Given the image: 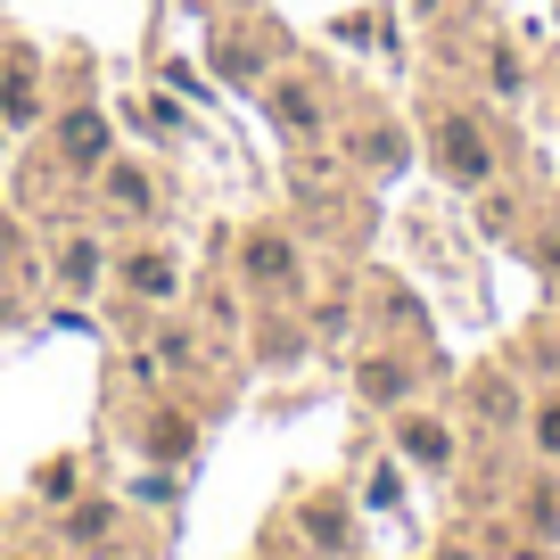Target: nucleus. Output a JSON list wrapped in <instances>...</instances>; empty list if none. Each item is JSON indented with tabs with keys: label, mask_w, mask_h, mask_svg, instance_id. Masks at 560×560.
Here are the masks:
<instances>
[{
	"label": "nucleus",
	"mask_w": 560,
	"mask_h": 560,
	"mask_svg": "<svg viewBox=\"0 0 560 560\" xmlns=\"http://www.w3.org/2000/svg\"><path fill=\"white\" fill-rule=\"evenodd\" d=\"M67 149H74V158H100V149H107V124L100 116H74L67 124Z\"/></svg>",
	"instance_id": "nucleus-4"
},
{
	"label": "nucleus",
	"mask_w": 560,
	"mask_h": 560,
	"mask_svg": "<svg viewBox=\"0 0 560 560\" xmlns=\"http://www.w3.org/2000/svg\"><path fill=\"white\" fill-rule=\"evenodd\" d=\"M0 116H34V67H25V58L0 74Z\"/></svg>",
	"instance_id": "nucleus-2"
},
{
	"label": "nucleus",
	"mask_w": 560,
	"mask_h": 560,
	"mask_svg": "<svg viewBox=\"0 0 560 560\" xmlns=\"http://www.w3.org/2000/svg\"><path fill=\"white\" fill-rule=\"evenodd\" d=\"M182 445H190V420H174V412H165V429H158V454H182Z\"/></svg>",
	"instance_id": "nucleus-6"
},
{
	"label": "nucleus",
	"mask_w": 560,
	"mask_h": 560,
	"mask_svg": "<svg viewBox=\"0 0 560 560\" xmlns=\"http://www.w3.org/2000/svg\"><path fill=\"white\" fill-rule=\"evenodd\" d=\"M247 272L256 280H289V247L280 240H247Z\"/></svg>",
	"instance_id": "nucleus-3"
},
{
	"label": "nucleus",
	"mask_w": 560,
	"mask_h": 560,
	"mask_svg": "<svg viewBox=\"0 0 560 560\" xmlns=\"http://www.w3.org/2000/svg\"><path fill=\"white\" fill-rule=\"evenodd\" d=\"M438 149H445V165H454L462 182H478V174H487V149L470 140V124H438Z\"/></svg>",
	"instance_id": "nucleus-1"
},
{
	"label": "nucleus",
	"mask_w": 560,
	"mask_h": 560,
	"mask_svg": "<svg viewBox=\"0 0 560 560\" xmlns=\"http://www.w3.org/2000/svg\"><path fill=\"white\" fill-rule=\"evenodd\" d=\"M132 289H140V298H165V289H174V272H165L158 256H140V264H132Z\"/></svg>",
	"instance_id": "nucleus-5"
}]
</instances>
